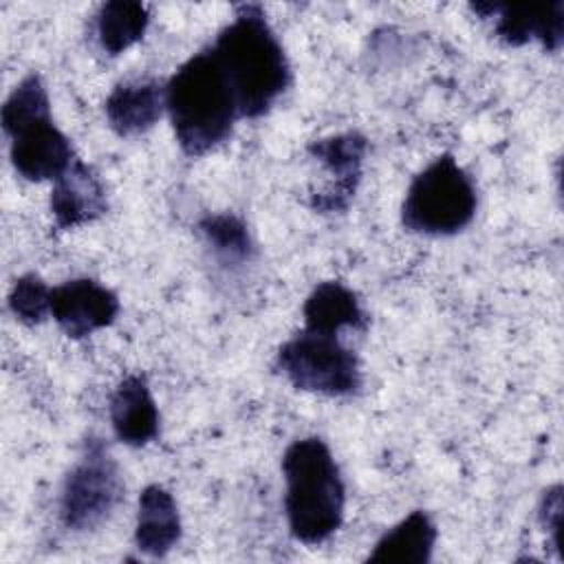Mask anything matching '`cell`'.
Returning a JSON list of instances; mask_svg holds the SVG:
<instances>
[{"mask_svg":"<svg viewBox=\"0 0 564 564\" xmlns=\"http://www.w3.org/2000/svg\"><path fill=\"white\" fill-rule=\"evenodd\" d=\"M181 540L176 502L161 485H148L139 494L134 544L150 557H163Z\"/></svg>","mask_w":564,"mask_h":564,"instance_id":"14","label":"cell"},{"mask_svg":"<svg viewBox=\"0 0 564 564\" xmlns=\"http://www.w3.org/2000/svg\"><path fill=\"white\" fill-rule=\"evenodd\" d=\"M108 209L106 189L90 165L79 161L70 163V167L55 178L51 192V214L55 227L73 229L86 223L97 220Z\"/></svg>","mask_w":564,"mask_h":564,"instance_id":"10","label":"cell"},{"mask_svg":"<svg viewBox=\"0 0 564 564\" xmlns=\"http://www.w3.org/2000/svg\"><path fill=\"white\" fill-rule=\"evenodd\" d=\"M165 110L189 156L220 145L240 117L234 90L212 46L192 55L165 84Z\"/></svg>","mask_w":564,"mask_h":564,"instance_id":"2","label":"cell"},{"mask_svg":"<svg viewBox=\"0 0 564 564\" xmlns=\"http://www.w3.org/2000/svg\"><path fill=\"white\" fill-rule=\"evenodd\" d=\"M368 141L359 132L335 134L328 139L313 141L308 152L324 163V167L335 176V187L315 200L319 212H339L348 205L361 176V161Z\"/></svg>","mask_w":564,"mask_h":564,"instance_id":"11","label":"cell"},{"mask_svg":"<svg viewBox=\"0 0 564 564\" xmlns=\"http://www.w3.org/2000/svg\"><path fill=\"white\" fill-rule=\"evenodd\" d=\"M476 13L496 15V33L511 46L540 40L544 48L557 51L564 40V2L549 4H471Z\"/></svg>","mask_w":564,"mask_h":564,"instance_id":"9","label":"cell"},{"mask_svg":"<svg viewBox=\"0 0 564 564\" xmlns=\"http://www.w3.org/2000/svg\"><path fill=\"white\" fill-rule=\"evenodd\" d=\"M110 421L117 438L132 447H141L159 434V410L141 375H128L115 388Z\"/></svg>","mask_w":564,"mask_h":564,"instance_id":"13","label":"cell"},{"mask_svg":"<svg viewBox=\"0 0 564 564\" xmlns=\"http://www.w3.org/2000/svg\"><path fill=\"white\" fill-rule=\"evenodd\" d=\"M234 90L240 117L264 115L291 82L286 53L258 4L236 7L234 20L212 44Z\"/></svg>","mask_w":564,"mask_h":564,"instance_id":"1","label":"cell"},{"mask_svg":"<svg viewBox=\"0 0 564 564\" xmlns=\"http://www.w3.org/2000/svg\"><path fill=\"white\" fill-rule=\"evenodd\" d=\"M121 498L117 463L101 443H90L79 463L68 471L62 498V522L73 531H88L108 520Z\"/></svg>","mask_w":564,"mask_h":564,"instance_id":"7","label":"cell"},{"mask_svg":"<svg viewBox=\"0 0 564 564\" xmlns=\"http://www.w3.org/2000/svg\"><path fill=\"white\" fill-rule=\"evenodd\" d=\"M476 203L471 176L452 154H441L410 183L401 207V223L414 234L449 236L471 223Z\"/></svg>","mask_w":564,"mask_h":564,"instance_id":"5","label":"cell"},{"mask_svg":"<svg viewBox=\"0 0 564 564\" xmlns=\"http://www.w3.org/2000/svg\"><path fill=\"white\" fill-rule=\"evenodd\" d=\"M275 366L297 390L350 397L361 388L359 359L335 333L302 328L280 346Z\"/></svg>","mask_w":564,"mask_h":564,"instance_id":"6","label":"cell"},{"mask_svg":"<svg viewBox=\"0 0 564 564\" xmlns=\"http://www.w3.org/2000/svg\"><path fill=\"white\" fill-rule=\"evenodd\" d=\"M9 308L22 324H40L51 313V289L40 275L26 273L9 291Z\"/></svg>","mask_w":564,"mask_h":564,"instance_id":"19","label":"cell"},{"mask_svg":"<svg viewBox=\"0 0 564 564\" xmlns=\"http://www.w3.org/2000/svg\"><path fill=\"white\" fill-rule=\"evenodd\" d=\"M119 297L90 278H75L51 289V315L73 339H82L115 322Z\"/></svg>","mask_w":564,"mask_h":564,"instance_id":"8","label":"cell"},{"mask_svg":"<svg viewBox=\"0 0 564 564\" xmlns=\"http://www.w3.org/2000/svg\"><path fill=\"white\" fill-rule=\"evenodd\" d=\"M282 471L291 535L302 544L326 542L341 527L346 502L344 480L328 445L317 436L293 441L282 456Z\"/></svg>","mask_w":564,"mask_h":564,"instance_id":"3","label":"cell"},{"mask_svg":"<svg viewBox=\"0 0 564 564\" xmlns=\"http://www.w3.org/2000/svg\"><path fill=\"white\" fill-rule=\"evenodd\" d=\"M304 328L339 333L341 328H366V313L357 295L341 282L317 284L304 302Z\"/></svg>","mask_w":564,"mask_h":564,"instance_id":"15","label":"cell"},{"mask_svg":"<svg viewBox=\"0 0 564 564\" xmlns=\"http://www.w3.org/2000/svg\"><path fill=\"white\" fill-rule=\"evenodd\" d=\"M2 128L15 172L29 181H55L75 161L68 137L53 123L51 101L37 73L20 79L7 97Z\"/></svg>","mask_w":564,"mask_h":564,"instance_id":"4","label":"cell"},{"mask_svg":"<svg viewBox=\"0 0 564 564\" xmlns=\"http://www.w3.org/2000/svg\"><path fill=\"white\" fill-rule=\"evenodd\" d=\"M150 24V11L143 2L110 0L99 7L95 33L99 46L108 55H119L137 44Z\"/></svg>","mask_w":564,"mask_h":564,"instance_id":"17","label":"cell"},{"mask_svg":"<svg viewBox=\"0 0 564 564\" xmlns=\"http://www.w3.org/2000/svg\"><path fill=\"white\" fill-rule=\"evenodd\" d=\"M436 542V527L423 511H412L379 538L368 562L425 564Z\"/></svg>","mask_w":564,"mask_h":564,"instance_id":"16","label":"cell"},{"mask_svg":"<svg viewBox=\"0 0 564 564\" xmlns=\"http://www.w3.org/2000/svg\"><path fill=\"white\" fill-rule=\"evenodd\" d=\"M200 234L225 264H242L251 258L253 245L247 225L234 214H209L200 220Z\"/></svg>","mask_w":564,"mask_h":564,"instance_id":"18","label":"cell"},{"mask_svg":"<svg viewBox=\"0 0 564 564\" xmlns=\"http://www.w3.org/2000/svg\"><path fill=\"white\" fill-rule=\"evenodd\" d=\"M106 119L121 137L150 130L165 110V86L156 79H128L112 88L106 99Z\"/></svg>","mask_w":564,"mask_h":564,"instance_id":"12","label":"cell"}]
</instances>
